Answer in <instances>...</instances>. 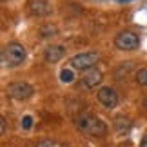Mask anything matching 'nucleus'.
Masks as SVG:
<instances>
[{
	"label": "nucleus",
	"instance_id": "obj_8",
	"mask_svg": "<svg viewBox=\"0 0 147 147\" xmlns=\"http://www.w3.org/2000/svg\"><path fill=\"white\" fill-rule=\"evenodd\" d=\"M102 80H104V75H102L100 71H96V69H91V71H87L86 75L82 76V80L78 82V87H82V89H93V87H96Z\"/></svg>",
	"mask_w": 147,
	"mask_h": 147
},
{
	"label": "nucleus",
	"instance_id": "obj_9",
	"mask_svg": "<svg viewBox=\"0 0 147 147\" xmlns=\"http://www.w3.org/2000/svg\"><path fill=\"white\" fill-rule=\"evenodd\" d=\"M64 55H65V49L64 46H49L46 49V55H44V58H46L49 64H55V62H58L64 58Z\"/></svg>",
	"mask_w": 147,
	"mask_h": 147
},
{
	"label": "nucleus",
	"instance_id": "obj_19",
	"mask_svg": "<svg viewBox=\"0 0 147 147\" xmlns=\"http://www.w3.org/2000/svg\"><path fill=\"white\" fill-rule=\"evenodd\" d=\"M118 2H129V0H118Z\"/></svg>",
	"mask_w": 147,
	"mask_h": 147
},
{
	"label": "nucleus",
	"instance_id": "obj_3",
	"mask_svg": "<svg viewBox=\"0 0 147 147\" xmlns=\"http://www.w3.org/2000/svg\"><path fill=\"white\" fill-rule=\"evenodd\" d=\"M100 55L94 51H87V53H78L71 58L69 64L73 65V69H80V71H91L94 65L98 64Z\"/></svg>",
	"mask_w": 147,
	"mask_h": 147
},
{
	"label": "nucleus",
	"instance_id": "obj_17",
	"mask_svg": "<svg viewBox=\"0 0 147 147\" xmlns=\"http://www.w3.org/2000/svg\"><path fill=\"white\" fill-rule=\"evenodd\" d=\"M140 147H147V134L142 138V144H140Z\"/></svg>",
	"mask_w": 147,
	"mask_h": 147
},
{
	"label": "nucleus",
	"instance_id": "obj_7",
	"mask_svg": "<svg viewBox=\"0 0 147 147\" xmlns=\"http://www.w3.org/2000/svg\"><path fill=\"white\" fill-rule=\"evenodd\" d=\"M96 98H98V102L104 107H107V109H113V107L118 105V94H116V91L113 87H102V89H98Z\"/></svg>",
	"mask_w": 147,
	"mask_h": 147
},
{
	"label": "nucleus",
	"instance_id": "obj_11",
	"mask_svg": "<svg viewBox=\"0 0 147 147\" xmlns=\"http://www.w3.org/2000/svg\"><path fill=\"white\" fill-rule=\"evenodd\" d=\"M75 71L73 69H62V73H60V80L64 82V84H73L75 82Z\"/></svg>",
	"mask_w": 147,
	"mask_h": 147
},
{
	"label": "nucleus",
	"instance_id": "obj_4",
	"mask_svg": "<svg viewBox=\"0 0 147 147\" xmlns=\"http://www.w3.org/2000/svg\"><path fill=\"white\" fill-rule=\"evenodd\" d=\"M115 46L122 51H134L140 46V38L133 31H120L115 36Z\"/></svg>",
	"mask_w": 147,
	"mask_h": 147
},
{
	"label": "nucleus",
	"instance_id": "obj_5",
	"mask_svg": "<svg viewBox=\"0 0 147 147\" xmlns=\"http://www.w3.org/2000/svg\"><path fill=\"white\" fill-rule=\"evenodd\" d=\"M5 91H7V94L11 98H15V100H27V98L33 96L35 89H33L29 84H26V82H13V84L7 86Z\"/></svg>",
	"mask_w": 147,
	"mask_h": 147
},
{
	"label": "nucleus",
	"instance_id": "obj_1",
	"mask_svg": "<svg viewBox=\"0 0 147 147\" xmlns=\"http://www.w3.org/2000/svg\"><path fill=\"white\" fill-rule=\"evenodd\" d=\"M75 125L80 133L87 134V136H104L107 133V125L100 118L93 116V115H78L75 118Z\"/></svg>",
	"mask_w": 147,
	"mask_h": 147
},
{
	"label": "nucleus",
	"instance_id": "obj_6",
	"mask_svg": "<svg viewBox=\"0 0 147 147\" xmlns=\"http://www.w3.org/2000/svg\"><path fill=\"white\" fill-rule=\"evenodd\" d=\"M27 11L33 16L44 18L53 13V2L51 0H27Z\"/></svg>",
	"mask_w": 147,
	"mask_h": 147
},
{
	"label": "nucleus",
	"instance_id": "obj_16",
	"mask_svg": "<svg viewBox=\"0 0 147 147\" xmlns=\"http://www.w3.org/2000/svg\"><path fill=\"white\" fill-rule=\"evenodd\" d=\"M0 122H2L0 125H2V136H4V134H5V118L2 116V118H0Z\"/></svg>",
	"mask_w": 147,
	"mask_h": 147
},
{
	"label": "nucleus",
	"instance_id": "obj_12",
	"mask_svg": "<svg viewBox=\"0 0 147 147\" xmlns=\"http://www.w3.org/2000/svg\"><path fill=\"white\" fill-rule=\"evenodd\" d=\"M136 82L142 84V86H147V67H144V69H140L136 73Z\"/></svg>",
	"mask_w": 147,
	"mask_h": 147
},
{
	"label": "nucleus",
	"instance_id": "obj_18",
	"mask_svg": "<svg viewBox=\"0 0 147 147\" xmlns=\"http://www.w3.org/2000/svg\"><path fill=\"white\" fill-rule=\"evenodd\" d=\"M144 107H145V111H147V96H145V100H144Z\"/></svg>",
	"mask_w": 147,
	"mask_h": 147
},
{
	"label": "nucleus",
	"instance_id": "obj_14",
	"mask_svg": "<svg viewBox=\"0 0 147 147\" xmlns=\"http://www.w3.org/2000/svg\"><path fill=\"white\" fill-rule=\"evenodd\" d=\"M36 147H64V145L55 142V140H40V142L36 144Z\"/></svg>",
	"mask_w": 147,
	"mask_h": 147
},
{
	"label": "nucleus",
	"instance_id": "obj_10",
	"mask_svg": "<svg viewBox=\"0 0 147 147\" xmlns=\"http://www.w3.org/2000/svg\"><path fill=\"white\" fill-rule=\"evenodd\" d=\"M113 125H115V129L118 133H125L129 131V127H131V120L125 116H116L115 120H113Z\"/></svg>",
	"mask_w": 147,
	"mask_h": 147
},
{
	"label": "nucleus",
	"instance_id": "obj_15",
	"mask_svg": "<svg viewBox=\"0 0 147 147\" xmlns=\"http://www.w3.org/2000/svg\"><path fill=\"white\" fill-rule=\"evenodd\" d=\"M31 125H33V116L27 115V116L22 118V127L24 129H31Z\"/></svg>",
	"mask_w": 147,
	"mask_h": 147
},
{
	"label": "nucleus",
	"instance_id": "obj_13",
	"mask_svg": "<svg viewBox=\"0 0 147 147\" xmlns=\"http://www.w3.org/2000/svg\"><path fill=\"white\" fill-rule=\"evenodd\" d=\"M40 35L42 36H55L56 35V27H53V26H44L42 29H40Z\"/></svg>",
	"mask_w": 147,
	"mask_h": 147
},
{
	"label": "nucleus",
	"instance_id": "obj_2",
	"mask_svg": "<svg viewBox=\"0 0 147 147\" xmlns=\"http://www.w3.org/2000/svg\"><path fill=\"white\" fill-rule=\"evenodd\" d=\"M26 60V47L18 42H9L2 49V62L5 65H20Z\"/></svg>",
	"mask_w": 147,
	"mask_h": 147
}]
</instances>
